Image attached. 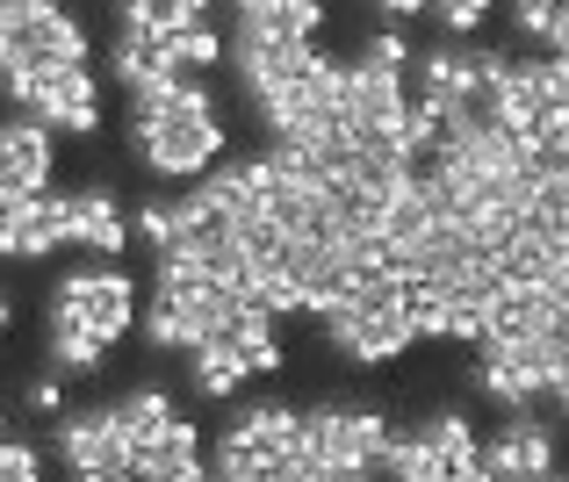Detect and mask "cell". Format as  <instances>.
I'll return each instance as SVG.
<instances>
[{"label": "cell", "instance_id": "cell-1", "mask_svg": "<svg viewBox=\"0 0 569 482\" xmlns=\"http://www.w3.org/2000/svg\"><path fill=\"white\" fill-rule=\"evenodd\" d=\"M130 310H138L130 274H116V267H87V274H72L66 289H58V303H51V368L87 374L130 331Z\"/></svg>", "mask_w": 569, "mask_h": 482}, {"label": "cell", "instance_id": "cell-2", "mask_svg": "<svg viewBox=\"0 0 569 482\" xmlns=\"http://www.w3.org/2000/svg\"><path fill=\"white\" fill-rule=\"evenodd\" d=\"M138 152L159 173H209V159L223 152V123L202 87L194 80L138 87Z\"/></svg>", "mask_w": 569, "mask_h": 482}, {"label": "cell", "instance_id": "cell-3", "mask_svg": "<svg viewBox=\"0 0 569 482\" xmlns=\"http://www.w3.org/2000/svg\"><path fill=\"white\" fill-rule=\"evenodd\" d=\"M159 411H167V396H159V389H138V396H123V403H101V411L72 418V425L58 432V454H66L80 475L116 482V475H130L138 440H144V425H152Z\"/></svg>", "mask_w": 569, "mask_h": 482}, {"label": "cell", "instance_id": "cell-4", "mask_svg": "<svg viewBox=\"0 0 569 482\" xmlns=\"http://www.w3.org/2000/svg\"><path fill=\"white\" fill-rule=\"evenodd\" d=\"M389 425L368 411H303V454L296 475L303 482H347V475H382Z\"/></svg>", "mask_w": 569, "mask_h": 482}, {"label": "cell", "instance_id": "cell-5", "mask_svg": "<svg viewBox=\"0 0 569 482\" xmlns=\"http://www.w3.org/2000/svg\"><path fill=\"white\" fill-rule=\"evenodd\" d=\"M296 454H303V411L260 403L246 411L217 446V475H260V482H296Z\"/></svg>", "mask_w": 569, "mask_h": 482}, {"label": "cell", "instance_id": "cell-6", "mask_svg": "<svg viewBox=\"0 0 569 482\" xmlns=\"http://www.w3.org/2000/svg\"><path fill=\"white\" fill-rule=\"evenodd\" d=\"M382 475H418V482H461L476 475V432L469 418L440 411L411 432H389V454H382Z\"/></svg>", "mask_w": 569, "mask_h": 482}, {"label": "cell", "instance_id": "cell-7", "mask_svg": "<svg viewBox=\"0 0 569 482\" xmlns=\"http://www.w3.org/2000/svg\"><path fill=\"white\" fill-rule=\"evenodd\" d=\"M556 469V425L533 418L527 403H512L490 440H476V475H498V482H519V475H548Z\"/></svg>", "mask_w": 569, "mask_h": 482}, {"label": "cell", "instance_id": "cell-8", "mask_svg": "<svg viewBox=\"0 0 569 482\" xmlns=\"http://www.w3.org/2000/svg\"><path fill=\"white\" fill-rule=\"evenodd\" d=\"M14 94L43 116V123H66V130H94L101 123V101H94V80H87V58L80 66H43L29 80H14Z\"/></svg>", "mask_w": 569, "mask_h": 482}, {"label": "cell", "instance_id": "cell-9", "mask_svg": "<svg viewBox=\"0 0 569 482\" xmlns=\"http://www.w3.org/2000/svg\"><path fill=\"white\" fill-rule=\"evenodd\" d=\"M130 475H144V482H188V475H202V454H194V425H188L181 411H173V403L152 418V425H144Z\"/></svg>", "mask_w": 569, "mask_h": 482}, {"label": "cell", "instance_id": "cell-10", "mask_svg": "<svg viewBox=\"0 0 569 482\" xmlns=\"http://www.w3.org/2000/svg\"><path fill=\"white\" fill-rule=\"evenodd\" d=\"M51 223L58 245H94V252H123V217H116L109 194H51Z\"/></svg>", "mask_w": 569, "mask_h": 482}, {"label": "cell", "instance_id": "cell-11", "mask_svg": "<svg viewBox=\"0 0 569 482\" xmlns=\"http://www.w3.org/2000/svg\"><path fill=\"white\" fill-rule=\"evenodd\" d=\"M43 180H51L43 123H8L0 130V194H43Z\"/></svg>", "mask_w": 569, "mask_h": 482}, {"label": "cell", "instance_id": "cell-12", "mask_svg": "<svg viewBox=\"0 0 569 482\" xmlns=\"http://www.w3.org/2000/svg\"><path fill=\"white\" fill-rule=\"evenodd\" d=\"M426 14H432L440 29H455V37H461V29H476V22L490 14V0H426Z\"/></svg>", "mask_w": 569, "mask_h": 482}, {"label": "cell", "instance_id": "cell-13", "mask_svg": "<svg viewBox=\"0 0 569 482\" xmlns=\"http://www.w3.org/2000/svg\"><path fill=\"white\" fill-rule=\"evenodd\" d=\"M556 8H562V0H512V22L527 29V37L548 43V29H556Z\"/></svg>", "mask_w": 569, "mask_h": 482}, {"label": "cell", "instance_id": "cell-14", "mask_svg": "<svg viewBox=\"0 0 569 482\" xmlns=\"http://www.w3.org/2000/svg\"><path fill=\"white\" fill-rule=\"evenodd\" d=\"M37 475V454L22 440H0V482H29Z\"/></svg>", "mask_w": 569, "mask_h": 482}, {"label": "cell", "instance_id": "cell-15", "mask_svg": "<svg viewBox=\"0 0 569 482\" xmlns=\"http://www.w3.org/2000/svg\"><path fill=\"white\" fill-rule=\"evenodd\" d=\"M382 14H426V0H376Z\"/></svg>", "mask_w": 569, "mask_h": 482}]
</instances>
